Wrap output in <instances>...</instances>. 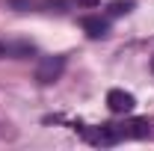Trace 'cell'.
<instances>
[{
    "instance_id": "obj_1",
    "label": "cell",
    "mask_w": 154,
    "mask_h": 151,
    "mask_svg": "<svg viewBox=\"0 0 154 151\" xmlns=\"http://www.w3.org/2000/svg\"><path fill=\"white\" fill-rule=\"evenodd\" d=\"M116 128V136H119V142H125V139H154V119H128V122H122V125H113Z\"/></svg>"
},
{
    "instance_id": "obj_2",
    "label": "cell",
    "mask_w": 154,
    "mask_h": 151,
    "mask_svg": "<svg viewBox=\"0 0 154 151\" xmlns=\"http://www.w3.org/2000/svg\"><path fill=\"white\" fill-rule=\"evenodd\" d=\"M62 71H65V57H45L36 65V80L42 86H51L62 77Z\"/></svg>"
},
{
    "instance_id": "obj_3",
    "label": "cell",
    "mask_w": 154,
    "mask_h": 151,
    "mask_svg": "<svg viewBox=\"0 0 154 151\" xmlns=\"http://www.w3.org/2000/svg\"><path fill=\"white\" fill-rule=\"evenodd\" d=\"M107 107H110L116 116H125V113H131L136 107V98L131 92H125V89H110V92H107Z\"/></svg>"
},
{
    "instance_id": "obj_4",
    "label": "cell",
    "mask_w": 154,
    "mask_h": 151,
    "mask_svg": "<svg viewBox=\"0 0 154 151\" xmlns=\"http://www.w3.org/2000/svg\"><path fill=\"white\" fill-rule=\"evenodd\" d=\"M80 27L86 30L89 39H104L110 33V21L101 18V15H86V18H80Z\"/></svg>"
},
{
    "instance_id": "obj_5",
    "label": "cell",
    "mask_w": 154,
    "mask_h": 151,
    "mask_svg": "<svg viewBox=\"0 0 154 151\" xmlns=\"http://www.w3.org/2000/svg\"><path fill=\"white\" fill-rule=\"evenodd\" d=\"M30 54H33V45H24V42H0V59L3 57L21 59V57H30Z\"/></svg>"
},
{
    "instance_id": "obj_6",
    "label": "cell",
    "mask_w": 154,
    "mask_h": 151,
    "mask_svg": "<svg viewBox=\"0 0 154 151\" xmlns=\"http://www.w3.org/2000/svg\"><path fill=\"white\" fill-rule=\"evenodd\" d=\"M131 9H134L131 0H116V3H110V15H128Z\"/></svg>"
},
{
    "instance_id": "obj_7",
    "label": "cell",
    "mask_w": 154,
    "mask_h": 151,
    "mask_svg": "<svg viewBox=\"0 0 154 151\" xmlns=\"http://www.w3.org/2000/svg\"><path fill=\"white\" fill-rule=\"evenodd\" d=\"M101 0H77V6H86V9H95Z\"/></svg>"
},
{
    "instance_id": "obj_8",
    "label": "cell",
    "mask_w": 154,
    "mask_h": 151,
    "mask_svg": "<svg viewBox=\"0 0 154 151\" xmlns=\"http://www.w3.org/2000/svg\"><path fill=\"white\" fill-rule=\"evenodd\" d=\"M151 68H154V59H151Z\"/></svg>"
}]
</instances>
